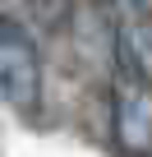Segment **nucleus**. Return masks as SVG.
I'll return each mask as SVG.
<instances>
[{
  "instance_id": "f257e3e1",
  "label": "nucleus",
  "mask_w": 152,
  "mask_h": 157,
  "mask_svg": "<svg viewBox=\"0 0 152 157\" xmlns=\"http://www.w3.org/2000/svg\"><path fill=\"white\" fill-rule=\"evenodd\" d=\"M0 97L9 106H37L42 97V60L23 23L0 19Z\"/></svg>"
},
{
  "instance_id": "f03ea898",
  "label": "nucleus",
  "mask_w": 152,
  "mask_h": 157,
  "mask_svg": "<svg viewBox=\"0 0 152 157\" xmlns=\"http://www.w3.org/2000/svg\"><path fill=\"white\" fill-rule=\"evenodd\" d=\"M115 143L129 157L152 152V83L138 74L115 69Z\"/></svg>"
},
{
  "instance_id": "7ed1b4c3",
  "label": "nucleus",
  "mask_w": 152,
  "mask_h": 157,
  "mask_svg": "<svg viewBox=\"0 0 152 157\" xmlns=\"http://www.w3.org/2000/svg\"><path fill=\"white\" fill-rule=\"evenodd\" d=\"M129 5H134L138 14H152V0H129Z\"/></svg>"
}]
</instances>
